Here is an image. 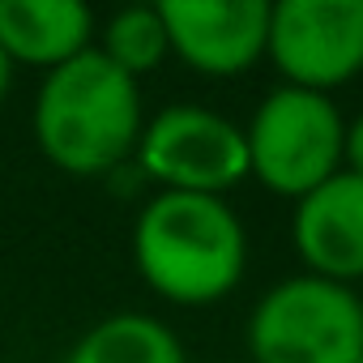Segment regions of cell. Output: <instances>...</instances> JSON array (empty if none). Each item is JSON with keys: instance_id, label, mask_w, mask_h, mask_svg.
Segmentation results:
<instances>
[{"instance_id": "cell-15", "label": "cell", "mask_w": 363, "mask_h": 363, "mask_svg": "<svg viewBox=\"0 0 363 363\" xmlns=\"http://www.w3.org/2000/svg\"><path fill=\"white\" fill-rule=\"evenodd\" d=\"M359 303H363V286H359Z\"/></svg>"}, {"instance_id": "cell-11", "label": "cell", "mask_w": 363, "mask_h": 363, "mask_svg": "<svg viewBox=\"0 0 363 363\" xmlns=\"http://www.w3.org/2000/svg\"><path fill=\"white\" fill-rule=\"evenodd\" d=\"M99 52H103L120 73H128L133 82H141L145 73L162 69L167 56H171V39H167L162 9H158V5H128V9H116V13L103 22Z\"/></svg>"}, {"instance_id": "cell-14", "label": "cell", "mask_w": 363, "mask_h": 363, "mask_svg": "<svg viewBox=\"0 0 363 363\" xmlns=\"http://www.w3.org/2000/svg\"><path fill=\"white\" fill-rule=\"evenodd\" d=\"M218 363H248V359H218Z\"/></svg>"}, {"instance_id": "cell-9", "label": "cell", "mask_w": 363, "mask_h": 363, "mask_svg": "<svg viewBox=\"0 0 363 363\" xmlns=\"http://www.w3.org/2000/svg\"><path fill=\"white\" fill-rule=\"evenodd\" d=\"M99 22L82 0H0V52L13 69L52 73L94 48Z\"/></svg>"}, {"instance_id": "cell-2", "label": "cell", "mask_w": 363, "mask_h": 363, "mask_svg": "<svg viewBox=\"0 0 363 363\" xmlns=\"http://www.w3.org/2000/svg\"><path fill=\"white\" fill-rule=\"evenodd\" d=\"M141 128V82L120 73L99 48L43 73L30 107L35 145L73 179L116 175L137 154Z\"/></svg>"}, {"instance_id": "cell-13", "label": "cell", "mask_w": 363, "mask_h": 363, "mask_svg": "<svg viewBox=\"0 0 363 363\" xmlns=\"http://www.w3.org/2000/svg\"><path fill=\"white\" fill-rule=\"evenodd\" d=\"M13 60L5 56V52H0V107H5V99H9V90H13Z\"/></svg>"}, {"instance_id": "cell-1", "label": "cell", "mask_w": 363, "mask_h": 363, "mask_svg": "<svg viewBox=\"0 0 363 363\" xmlns=\"http://www.w3.org/2000/svg\"><path fill=\"white\" fill-rule=\"evenodd\" d=\"M133 265L175 308L223 303L248 269V227L227 197L154 193L133 218Z\"/></svg>"}, {"instance_id": "cell-3", "label": "cell", "mask_w": 363, "mask_h": 363, "mask_svg": "<svg viewBox=\"0 0 363 363\" xmlns=\"http://www.w3.org/2000/svg\"><path fill=\"white\" fill-rule=\"evenodd\" d=\"M248 179L274 197L299 201L342 171L346 120L333 94L274 86L244 124Z\"/></svg>"}, {"instance_id": "cell-7", "label": "cell", "mask_w": 363, "mask_h": 363, "mask_svg": "<svg viewBox=\"0 0 363 363\" xmlns=\"http://www.w3.org/2000/svg\"><path fill=\"white\" fill-rule=\"evenodd\" d=\"M171 56L201 77L227 82L252 73L269 52L265 0H162Z\"/></svg>"}, {"instance_id": "cell-4", "label": "cell", "mask_w": 363, "mask_h": 363, "mask_svg": "<svg viewBox=\"0 0 363 363\" xmlns=\"http://www.w3.org/2000/svg\"><path fill=\"white\" fill-rule=\"evenodd\" d=\"M244 337L248 363H359V291L316 274H291L252 303Z\"/></svg>"}, {"instance_id": "cell-6", "label": "cell", "mask_w": 363, "mask_h": 363, "mask_svg": "<svg viewBox=\"0 0 363 363\" xmlns=\"http://www.w3.org/2000/svg\"><path fill=\"white\" fill-rule=\"evenodd\" d=\"M282 86L333 94L363 73V0H278L269 52Z\"/></svg>"}, {"instance_id": "cell-8", "label": "cell", "mask_w": 363, "mask_h": 363, "mask_svg": "<svg viewBox=\"0 0 363 363\" xmlns=\"http://www.w3.org/2000/svg\"><path fill=\"white\" fill-rule=\"evenodd\" d=\"M291 248L303 274L363 286V179L337 171L291 210Z\"/></svg>"}, {"instance_id": "cell-12", "label": "cell", "mask_w": 363, "mask_h": 363, "mask_svg": "<svg viewBox=\"0 0 363 363\" xmlns=\"http://www.w3.org/2000/svg\"><path fill=\"white\" fill-rule=\"evenodd\" d=\"M342 171L363 179V111L346 120V141H342Z\"/></svg>"}, {"instance_id": "cell-5", "label": "cell", "mask_w": 363, "mask_h": 363, "mask_svg": "<svg viewBox=\"0 0 363 363\" xmlns=\"http://www.w3.org/2000/svg\"><path fill=\"white\" fill-rule=\"evenodd\" d=\"M133 162L158 193L227 197L248 179V141L244 128L214 107L171 103L145 120Z\"/></svg>"}, {"instance_id": "cell-10", "label": "cell", "mask_w": 363, "mask_h": 363, "mask_svg": "<svg viewBox=\"0 0 363 363\" xmlns=\"http://www.w3.org/2000/svg\"><path fill=\"white\" fill-rule=\"evenodd\" d=\"M65 363H189L179 333L150 312H111L94 320Z\"/></svg>"}, {"instance_id": "cell-16", "label": "cell", "mask_w": 363, "mask_h": 363, "mask_svg": "<svg viewBox=\"0 0 363 363\" xmlns=\"http://www.w3.org/2000/svg\"><path fill=\"white\" fill-rule=\"evenodd\" d=\"M359 363H363V354H359Z\"/></svg>"}]
</instances>
